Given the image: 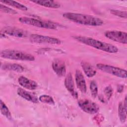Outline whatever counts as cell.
I'll use <instances>...</instances> for the list:
<instances>
[{"label": "cell", "mask_w": 127, "mask_h": 127, "mask_svg": "<svg viewBox=\"0 0 127 127\" xmlns=\"http://www.w3.org/2000/svg\"><path fill=\"white\" fill-rule=\"evenodd\" d=\"M17 94L22 98L25 100L32 102L33 103H38V99L36 96H35L32 93L21 88H19L17 90Z\"/></svg>", "instance_id": "14"}, {"label": "cell", "mask_w": 127, "mask_h": 127, "mask_svg": "<svg viewBox=\"0 0 127 127\" xmlns=\"http://www.w3.org/2000/svg\"><path fill=\"white\" fill-rule=\"evenodd\" d=\"M78 104L83 111L88 114H96L99 110V107L97 104L88 99L79 100L78 101Z\"/></svg>", "instance_id": "7"}, {"label": "cell", "mask_w": 127, "mask_h": 127, "mask_svg": "<svg viewBox=\"0 0 127 127\" xmlns=\"http://www.w3.org/2000/svg\"><path fill=\"white\" fill-rule=\"evenodd\" d=\"M104 94L105 95H106L107 98L109 100L110 99V98L111 97L112 94H113V89L112 88L111 86H108L107 87H106L104 91Z\"/></svg>", "instance_id": "25"}, {"label": "cell", "mask_w": 127, "mask_h": 127, "mask_svg": "<svg viewBox=\"0 0 127 127\" xmlns=\"http://www.w3.org/2000/svg\"><path fill=\"white\" fill-rule=\"evenodd\" d=\"M1 69L5 70L13 71L18 72H21L24 70V67L20 64L14 63H5L1 66Z\"/></svg>", "instance_id": "17"}, {"label": "cell", "mask_w": 127, "mask_h": 127, "mask_svg": "<svg viewBox=\"0 0 127 127\" xmlns=\"http://www.w3.org/2000/svg\"><path fill=\"white\" fill-rule=\"evenodd\" d=\"M1 3H5L6 4H7L10 6H12L13 7L16 8L18 9L23 10V11H26L28 9V8L25 6L23 4H21L20 3H19L17 1H13V0H1Z\"/></svg>", "instance_id": "19"}, {"label": "cell", "mask_w": 127, "mask_h": 127, "mask_svg": "<svg viewBox=\"0 0 127 127\" xmlns=\"http://www.w3.org/2000/svg\"><path fill=\"white\" fill-rule=\"evenodd\" d=\"M110 12L116 16L118 17H120L122 18H125L127 17V13L126 11H122L119 10H115V9H111Z\"/></svg>", "instance_id": "23"}, {"label": "cell", "mask_w": 127, "mask_h": 127, "mask_svg": "<svg viewBox=\"0 0 127 127\" xmlns=\"http://www.w3.org/2000/svg\"><path fill=\"white\" fill-rule=\"evenodd\" d=\"M64 85L66 89L71 94V95L75 98H77L78 94L77 92L75 90L74 84L72 76V74L69 73L66 76L64 80Z\"/></svg>", "instance_id": "13"}, {"label": "cell", "mask_w": 127, "mask_h": 127, "mask_svg": "<svg viewBox=\"0 0 127 127\" xmlns=\"http://www.w3.org/2000/svg\"><path fill=\"white\" fill-rule=\"evenodd\" d=\"M1 33L18 38L27 37L29 33L24 30L12 27H4L1 30Z\"/></svg>", "instance_id": "9"}, {"label": "cell", "mask_w": 127, "mask_h": 127, "mask_svg": "<svg viewBox=\"0 0 127 127\" xmlns=\"http://www.w3.org/2000/svg\"><path fill=\"white\" fill-rule=\"evenodd\" d=\"M118 115L121 122L124 123L127 119V99L125 97L123 103L120 102L118 107Z\"/></svg>", "instance_id": "15"}, {"label": "cell", "mask_w": 127, "mask_h": 127, "mask_svg": "<svg viewBox=\"0 0 127 127\" xmlns=\"http://www.w3.org/2000/svg\"><path fill=\"white\" fill-rule=\"evenodd\" d=\"M39 100L40 102L43 103H46L50 105L55 104V101L53 98L49 95H42L39 97Z\"/></svg>", "instance_id": "21"}, {"label": "cell", "mask_w": 127, "mask_h": 127, "mask_svg": "<svg viewBox=\"0 0 127 127\" xmlns=\"http://www.w3.org/2000/svg\"><path fill=\"white\" fill-rule=\"evenodd\" d=\"M18 81L22 87L29 90H35L38 86L36 82L23 76H20L18 79Z\"/></svg>", "instance_id": "12"}, {"label": "cell", "mask_w": 127, "mask_h": 127, "mask_svg": "<svg viewBox=\"0 0 127 127\" xmlns=\"http://www.w3.org/2000/svg\"><path fill=\"white\" fill-rule=\"evenodd\" d=\"M63 16L66 19L81 25L99 26L102 25L104 23L103 21L101 19L90 15L66 12L64 13Z\"/></svg>", "instance_id": "1"}, {"label": "cell", "mask_w": 127, "mask_h": 127, "mask_svg": "<svg viewBox=\"0 0 127 127\" xmlns=\"http://www.w3.org/2000/svg\"><path fill=\"white\" fill-rule=\"evenodd\" d=\"M52 68L59 77H63L66 73V67L64 61L60 59H55L52 63Z\"/></svg>", "instance_id": "10"}, {"label": "cell", "mask_w": 127, "mask_h": 127, "mask_svg": "<svg viewBox=\"0 0 127 127\" xmlns=\"http://www.w3.org/2000/svg\"><path fill=\"white\" fill-rule=\"evenodd\" d=\"M91 94L93 98H96L98 94V86L95 81H92L90 84Z\"/></svg>", "instance_id": "22"}, {"label": "cell", "mask_w": 127, "mask_h": 127, "mask_svg": "<svg viewBox=\"0 0 127 127\" xmlns=\"http://www.w3.org/2000/svg\"><path fill=\"white\" fill-rule=\"evenodd\" d=\"M0 10L1 11H3V12L9 13V14H17V12L16 11L14 10L13 9L8 7L2 4H0Z\"/></svg>", "instance_id": "24"}, {"label": "cell", "mask_w": 127, "mask_h": 127, "mask_svg": "<svg viewBox=\"0 0 127 127\" xmlns=\"http://www.w3.org/2000/svg\"><path fill=\"white\" fill-rule=\"evenodd\" d=\"M0 111L1 114L4 116L8 120H11L12 117L11 113L7 108V107L6 106V105L4 104V103L0 100Z\"/></svg>", "instance_id": "20"}, {"label": "cell", "mask_w": 127, "mask_h": 127, "mask_svg": "<svg viewBox=\"0 0 127 127\" xmlns=\"http://www.w3.org/2000/svg\"><path fill=\"white\" fill-rule=\"evenodd\" d=\"M31 2H34L38 5L53 8H58L61 6L59 3L53 1V0H32Z\"/></svg>", "instance_id": "18"}, {"label": "cell", "mask_w": 127, "mask_h": 127, "mask_svg": "<svg viewBox=\"0 0 127 127\" xmlns=\"http://www.w3.org/2000/svg\"><path fill=\"white\" fill-rule=\"evenodd\" d=\"M105 37L113 41L126 44L127 43V34L126 32L110 30L105 32Z\"/></svg>", "instance_id": "8"}, {"label": "cell", "mask_w": 127, "mask_h": 127, "mask_svg": "<svg viewBox=\"0 0 127 127\" xmlns=\"http://www.w3.org/2000/svg\"><path fill=\"white\" fill-rule=\"evenodd\" d=\"M81 66L84 73L87 77H91L96 75V71L89 63L82 61L81 62Z\"/></svg>", "instance_id": "16"}, {"label": "cell", "mask_w": 127, "mask_h": 127, "mask_svg": "<svg viewBox=\"0 0 127 127\" xmlns=\"http://www.w3.org/2000/svg\"><path fill=\"white\" fill-rule=\"evenodd\" d=\"M75 82L77 87L81 92L85 93L87 90V87L84 77L79 70L77 69L75 73Z\"/></svg>", "instance_id": "11"}, {"label": "cell", "mask_w": 127, "mask_h": 127, "mask_svg": "<svg viewBox=\"0 0 127 127\" xmlns=\"http://www.w3.org/2000/svg\"><path fill=\"white\" fill-rule=\"evenodd\" d=\"M0 57L4 59L17 61H33L35 60V58L33 55L15 50H2L0 52Z\"/></svg>", "instance_id": "4"}, {"label": "cell", "mask_w": 127, "mask_h": 127, "mask_svg": "<svg viewBox=\"0 0 127 127\" xmlns=\"http://www.w3.org/2000/svg\"><path fill=\"white\" fill-rule=\"evenodd\" d=\"M96 67L98 69L104 72L107 73L120 78H126L127 77V70L118 67L103 64H96Z\"/></svg>", "instance_id": "5"}, {"label": "cell", "mask_w": 127, "mask_h": 127, "mask_svg": "<svg viewBox=\"0 0 127 127\" xmlns=\"http://www.w3.org/2000/svg\"><path fill=\"white\" fill-rule=\"evenodd\" d=\"M29 40L31 42L37 44L59 45L61 43V41L58 38L37 34H31L29 37Z\"/></svg>", "instance_id": "6"}, {"label": "cell", "mask_w": 127, "mask_h": 127, "mask_svg": "<svg viewBox=\"0 0 127 127\" xmlns=\"http://www.w3.org/2000/svg\"><path fill=\"white\" fill-rule=\"evenodd\" d=\"M73 38L77 41L85 45L109 53H116L119 50L118 48L114 45L91 37L77 36H74Z\"/></svg>", "instance_id": "2"}, {"label": "cell", "mask_w": 127, "mask_h": 127, "mask_svg": "<svg viewBox=\"0 0 127 127\" xmlns=\"http://www.w3.org/2000/svg\"><path fill=\"white\" fill-rule=\"evenodd\" d=\"M20 22L26 25L48 29H57L60 26L57 23L50 21H44L34 18L28 17H21L19 18Z\"/></svg>", "instance_id": "3"}]
</instances>
